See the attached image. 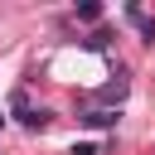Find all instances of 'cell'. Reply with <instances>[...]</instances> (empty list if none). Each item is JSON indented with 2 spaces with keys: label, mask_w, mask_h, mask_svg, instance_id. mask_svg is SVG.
Returning a JSON list of instances; mask_svg holds the SVG:
<instances>
[{
  "label": "cell",
  "mask_w": 155,
  "mask_h": 155,
  "mask_svg": "<svg viewBox=\"0 0 155 155\" xmlns=\"http://www.w3.org/2000/svg\"><path fill=\"white\" fill-rule=\"evenodd\" d=\"M126 97V78H116V82H107L102 92H92V102H121Z\"/></svg>",
  "instance_id": "2"
},
{
  "label": "cell",
  "mask_w": 155,
  "mask_h": 155,
  "mask_svg": "<svg viewBox=\"0 0 155 155\" xmlns=\"http://www.w3.org/2000/svg\"><path fill=\"white\" fill-rule=\"evenodd\" d=\"M78 121H82V126H116V111H97V107H87Z\"/></svg>",
  "instance_id": "3"
},
{
  "label": "cell",
  "mask_w": 155,
  "mask_h": 155,
  "mask_svg": "<svg viewBox=\"0 0 155 155\" xmlns=\"http://www.w3.org/2000/svg\"><path fill=\"white\" fill-rule=\"evenodd\" d=\"M10 107H15V116H19V121H24L29 131H44V126H48V111H34L24 92H15V102H10Z\"/></svg>",
  "instance_id": "1"
}]
</instances>
